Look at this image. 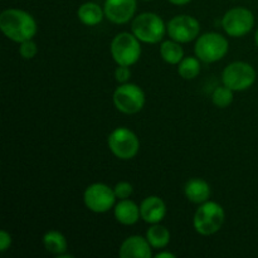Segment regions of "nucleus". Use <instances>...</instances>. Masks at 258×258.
Instances as JSON below:
<instances>
[{"label": "nucleus", "mask_w": 258, "mask_h": 258, "mask_svg": "<svg viewBox=\"0 0 258 258\" xmlns=\"http://www.w3.org/2000/svg\"><path fill=\"white\" fill-rule=\"evenodd\" d=\"M131 77V71L127 66H118L115 71V78L120 85L127 83Z\"/></svg>", "instance_id": "obj_25"}, {"label": "nucleus", "mask_w": 258, "mask_h": 258, "mask_svg": "<svg viewBox=\"0 0 258 258\" xmlns=\"http://www.w3.org/2000/svg\"><path fill=\"white\" fill-rule=\"evenodd\" d=\"M131 32L140 42L156 44L163 42L168 29L160 15L156 13L146 12L134 18L131 23Z\"/></svg>", "instance_id": "obj_2"}, {"label": "nucleus", "mask_w": 258, "mask_h": 258, "mask_svg": "<svg viewBox=\"0 0 258 258\" xmlns=\"http://www.w3.org/2000/svg\"><path fill=\"white\" fill-rule=\"evenodd\" d=\"M116 196L113 188L105 183H93L86 188L83 202L86 208L93 213H106L115 207Z\"/></svg>", "instance_id": "obj_9"}, {"label": "nucleus", "mask_w": 258, "mask_h": 258, "mask_svg": "<svg viewBox=\"0 0 258 258\" xmlns=\"http://www.w3.org/2000/svg\"><path fill=\"white\" fill-rule=\"evenodd\" d=\"M43 246H44L45 251L58 257L62 253H66L68 243L66 237L63 236L60 232L48 231L47 233L43 236Z\"/></svg>", "instance_id": "obj_18"}, {"label": "nucleus", "mask_w": 258, "mask_h": 258, "mask_svg": "<svg viewBox=\"0 0 258 258\" xmlns=\"http://www.w3.org/2000/svg\"><path fill=\"white\" fill-rule=\"evenodd\" d=\"M107 145L111 153L120 160H131L140 150V140L127 127H117L108 135Z\"/></svg>", "instance_id": "obj_7"}, {"label": "nucleus", "mask_w": 258, "mask_h": 258, "mask_svg": "<svg viewBox=\"0 0 258 258\" xmlns=\"http://www.w3.org/2000/svg\"><path fill=\"white\" fill-rule=\"evenodd\" d=\"M146 239L154 249H163L170 243V232L161 224H151L146 232Z\"/></svg>", "instance_id": "obj_19"}, {"label": "nucleus", "mask_w": 258, "mask_h": 258, "mask_svg": "<svg viewBox=\"0 0 258 258\" xmlns=\"http://www.w3.org/2000/svg\"><path fill=\"white\" fill-rule=\"evenodd\" d=\"M254 43H256V45L258 47V29L256 30V33H254Z\"/></svg>", "instance_id": "obj_29"}, {"label": "nucleus", "mask_w": 258, "mask_h": 258, "mask_svg": "<svg viewBox=\"0 0 258 258\" xmlns=\"http://www.w3.org/2000/svg\"><path fill=\"white\" fill-rule=\"evenodd\" d=\"M222 27L229 37L242 38L248 34L254 27V15L247 8H232L224 14Z\"/></svg>", "instance_id": "obj_10"}, {"label": "nucleus", "mask_w": 258, "mask_h": 258, "mask_svg": "<svg viewBox=\"0 0 258 258\" xmlns=\"http://www.w3.org/2000/svg\"><path fill=\"white\" fill-rule=\"evenodd\" d=\"M113 216L118 223L123 226H133L141 218L140 206L130 199H121L113 207Z\"/></svg>", "instance_id": "obj_16"}, {"label": "nucleus", "mask_w": 258, "mask_h": 258, "mask_svg": "<svg viewBox=\"0 0 258 258\" xmlns=\"http://www.w3.org/2000/svg\"><path fill=\"white\" fill-rule=\"evenodd\" d=\"M184 194L191 203L203 204L211 198V185L202 178H191L184 185Z\"/></svg>", "instance_id": "obj_15"}, {"label": "nucleus", "mask_w": 258, "mask_h": 258, "mask_svg": "<svg viewBox=\"0 0 258 258\" xmlns=\"http://www.w3.org/2000/svg\"><path fill=\"white\" fill-rule=\"evenodd\" d=\"M168 2L174 5H185L188 4V3H190L191 0H168Z\"/></svg>", "instance_id": "obj_28"}, {"label": "nucleus", "mask_w": 258, "mask_h": 258, "mask_svg": "<svg viewBox=\"0 0 258 258\" xmlns=\"http://www.w3.org/2000/svg\"><path fill=\"white\" fill-rule=\"evenodd\" d=\"M12 246V236H10L9 232H7L5 229L0 231V252L4 253Z\"/></svg>", "instance_id": "obj_26"}, {"label": "nucleus", "mask_w": 258, "mask_h": 258, "mask_svg": "<svg viewBox=\"0 0 258 258\" xmlns=\"http://www.w3.org/2000/svg\"><path fill=\"white\" fill-rule=\"evenodd\" d=\"M226 212L217 202H206L199 204L193 218L194 229L201 236H212L223 227Z\"/></svg>", "instance_id": "obj_3"}, {"label": "nucleus", "mask_w": 258, "mask_h": 258, "mask_svg": "<svg viewBox=\"0 0 258 258\" xmlns=\"http://www.w3.org/2000/svg\"><path fill=\"white\" fill-rule=\"evenodd\" d=\"M138 0H105L106 19L115 24H126L135 18Z\"/></svg>", "instance_id": "obj_12"}, {"label": "nucleus", "mask_w": 258, "mask_h": 258, "mask_svg": "<svg viewBox=\"0 0 258 258\" xmlns=\"http://www.w3.org/2000/svg\"><path fill=\"white\" fill-rule=\"evenodd\" d=\"M229 43L226 37L216 32L199 35L194 45V53L204 63H216L228 53Z\"/></svg>", "instance_id": "obj_5"}, {"label": "nucleus", "mask_w": 258, "mask_h": 258, "mask_svg": "<svg viewBox=\"0 0 258 258\" xmlns=\"http://www.w3.org/2000/svg\"><path fill=\"white\" fill-rule=\"evenodd\" d=\"M111 55L117 66L131 67L141 57L140 40L135 37L133 32H121L113 37L110 45Z\"/></svg>", "instance_id": "obj_4"}, {"label": "nucleus", "mask_w": 258, "mask_h": 258, "mask_svg": "<svg viewBox=\"0 0 258 258\" xmlns=\"http://www.w3.org/2000/svg\"><path fill=\"white\" fill-rule=\"evenodd\" d=\"M201 62L198 57H184L178 64V75L184 80H194L201 73Z\"/></svg>", "instance_id": "obj_21"}, {"label": "nucleus", "mask_w": 258, "mask_h": 258, "mask_svg": "<svg viewBox=\"0 0 258 258\" xmlns=\"http://www.w3.org/2000/svg\"><path fill=\"white\" fill-rule=\"evenodd\" d=\"M141 219L149 224L160 223L166 216V204L160 197L149 196L140 204Z\"/></svg>", "instance_id": "obj_14"}, {"label": "nucleus", "mask_w": 258, "mask_h": 258, "mask_svg": "<svg viewBox=\"0 0 258 258\" xmlns=\"http://www.w3.org/2000/svg\"><path fill=\"white\" fill-rule=\"evenodd\" d=\"M257 78L253 66L247 62L237 60L227 66L222 72V82L234 92H241L251 88Z\"/></svg>", "instance_id": "obj_6"}, {"label": "nucleus", "mask_w": 258, "mask_h": 258, "mask_svg": "<svg viewBox=\"0 0 258 258\" xmlns=\"http://www.w3.org/2000/svg\"><path fill=\"white\" fill-rule=\"evenodd\" d=\"M113 191L117 199H128L134 193L133 184L128 181H118L115 186H113Z\"/></svg>", "instance_id": "obj_24"}, {"label": "nucleus", "mask_w": 258, "mask_h": 258, "mask_svg": "<svg viewBox=\"0 0 258 258\" xmlns=\"http://www.w3.org/2000/svg\"><path fill=\"white\" fill-rule=\"evenodd\" d=\"M77 17L78 20L87 27L98 25L102 22L103 18H106L103 7L93 2L83 3L82 5H80L77 9Z\"/></svg>", "instance_id": "obj_17"}, {"label": "nucleus", "mask_w": 258, "mask_h": 258, "mask_svg": "<svg viewBox=\"0 0 258 258\" xmlns=\"http://www.w3.org/2000/svg\"><path fill=\"white\" fill-rule=\"evenodd\" d=\"M233 92L234 91H232L231 88L224 85L221 87H217L212 93V102L218 108H227L233 102Z\"/></svg>", "instance_id": "obj_22"}, {"label": "nucleus", "mask_w": 258, "mask_h": 258, "mask_svg": "<svg viewBox=\"0 0 258 258\" xmlns=\"http://www.w3.org/2000/svg\"><path fill=\"white\" fill-rule=\"evenodd\" d=\"M118 256L121 258H151L153 247L146 237L130 236L121 243Z\"/></svg>", "instance_id": "obj_13"}, {"label": "nucleus", "mask_w": 258, "mask_h": 258, "mask_svg": "<svg viewBox=\"0 0 258 258\" xmlns=\"http://www.w3.org/2000/svg\"><path fill=\"white\" fill-rule=\"evenodd\" d=\"M115 107L125 115L140 112L145 106V92L135 83H122L115 90L112 96Z\"/></svg>", "instance_id": "obj_8"}, {"label": "nucleus", "mask_w": 258, "mask_h": 258, "mask_svg": "<svg viewBox=\"0 0 258 258\" xmlns=\"http://www.w3.org/2000/svg\"><path fill=\"white\" fill-rule=\"evenodd\" d=\"M160 55L169 64L178 66L179 62L184 58V49L181 48V43L173 39L163 40L160 44Z\"/></svg>", "instance_id": "obj_20"}, {"label": "nucleus", "mask_w": 258, "mask_h": 258, "mask_svg": "<svg viewBox=\"0 0 258 258\" xmlns=\"http://www.w3.org/2000/svg\"><path fill=\"white\" fill-rule=\"evenodd\" d=\"M0 29L8 39L15 43L33 39L38 32L34 17L25 10L10 8L0 14Z\"/></svg>", "instance_id": "obj_1"}, {"label": "nucleus", "mask_w": 258, "mask_h": 258, "mask_svg": "<svg viewBox=\"0 0 258 258\" xmlns=\"http://www.w3.org/2000/svg\"><path fill=\"white\" fill-rule=\"evenodd\" d=\"M38 53V45L33 39L24 40L20 43L19 47V54L22 55L24 59H33Z\"/></svg>", "instance_id": "obj_23"}, {"label": "nucleus", "mask_w": 258, "mask_h": 258, "mask_svg": "<svg viewBox=\"0 0 258 258\" xmlns=\"http://www.w3.org/2000/svg\"><path fill=\"white\" fill-rule=\"evenodd\" d=\"M144 2H151V0H144Z\"/></svg>", "instance_id": "obj_30"}, {"label": "nucleus", "mask_w": 258, "mask_h": 258, "mask_svg": "<svg viewBox=\"0 0 258 258\" xmlns=\"http://www.w3.org/2000/svg\"><path fill=\"white\" fill-rule=\"evenodd\" d=\"M176 256L171 252H159L158 254H155V258H175Z\"/></svg>", "instance_id": "obj_27"}, {"label": "nucleus", "mask_w": 258, "mask_h": 258, "mask_svg": "<svg viewBox=\"0 0 258 258\" xmlns=\"http://www.w3.org/2000/svg\"><path fill=\"white\" fill-rule=\"evenodd\" d=\"M169 37L179 43H190L199 37L201 24L191 15L181 14L171 18L166 24Z\"/></svg>", "instance_id": "obj_11"}]
</instances>
